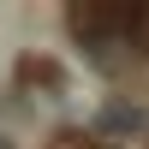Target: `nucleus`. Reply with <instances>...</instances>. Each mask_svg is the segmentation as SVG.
Segmentation results:
<instances>
[{
	"mask_svg": "<svg viewBox=\"0 0 149 149\" xmlns=\"http://www.w3.org/2000/svg\"><path fill=\"white\" fill-rule=\"evenodd\" d=\"M95 125H102L107 137H119V131L143 125V113H137V107H102V113H95Z\"/></svg>",
	"mask_w": 149,
	"mask_h": 149,
	"instance_id": "f257e3e1",
	"label": "nucleus"
},
{
	"mask_svg": "<svg viewBox=\"0 0 149 149\" xmlns=\"http://www.w3.org/2000/svg\"><path fill=\"white\" fill-rule=\"evenodd\" d=\"M0 149H18V143H12V137H6V131H0Z\"/></svg>",
	"mask_w": 149,
	"mask_h": 149,
	"instance_id": "f03ea898",
	"label": "nucleus"
}]
</instances>
